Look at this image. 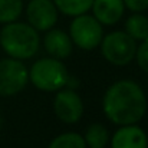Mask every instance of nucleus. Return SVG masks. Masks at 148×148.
Segmentation results:
<instances>
[{"instance_id":"nucleus-2","label":"nucleus","mask_w":148,"mask_h":148,"mask_svg":"<svg viewBox=\"0 0 148 148\" xmlns=\"http://www.w3.org/2000/svg\"><path fill=\"white\" fill-rule=\"evenodd\" d=\"M0 45L10 58L29 59L39 49L40 38L30 25L9 22L0 32Z\"/></svg>"},{"instance_id":"nucleus-17","label":"nucleus","mask_w":148,"mask_h":148,"mask_svg":"<svg viewBox=\"0 0 148 148\" xmlns=\"http://www.w3.org/2000/svg\"><path fill=\"white\" fill-rule=\"evenodd\" d=\"M135 56H137V60H138L140 68L145 73H148V38L144 39V42L140 45V48L135 52Z\"/></svg>"},{"instance_id":"nucleus-12","label":"nucleus","mask_w":148,"mask_h":148,"mask_svg":"<svg viewBox=\"0 0 148 148\" xmlns=\"http://www.w3.org/2000/svg\"><path fill=\"white\" fill-rule=\"evenodd\" d=\"M125 32L134 40H144L148 38V17L144 14H132L125 23Z\"/></svg>"},{"instance_id":"nucleus-18","label":"nucleus","mask_w":148,"mask_h":148,"mask_svg":"<svg viewBox=\"0 0 148 148\" xmlns=\"http://www.w3.org/2000/svg\"><path fill=\"white\" fill-rule=\"evenodd\" d=\"M124 4L132 12H143L148 9V0H124Z\"/></svg>"},{"instance_id":"nucleus-8","label":"nucleus","mask_w":148,"mask_h":148,"mask_svg":"<svg viewBox=\"0 0 148 148\" xmlns=\"http://www.w3.org/2000/svg\"><path fill=\"white\" fill-rule=\"evenodd\" d=\"M26 14L29 25L36 30H49L58 22V9L53 0H30Z\"/></svg>"},{"instance_id":"nucleus-13","label":"nucleus","mask_w":148,"mask_h":148,"mask_svg":"<svg viewBox=\"0 0 148 148\" xmlns=\"http://www.w3.org/2000/svg\"><path fill=\"white\" fill-rule=\"evenodd\" d=\"M58 10H60L66 16H79L86 13L91 7L94 0H53Z\"/></svg>"},{"instance_id":"nucleus-1","label":"nucleus","mask_w":148,"mask_h":148,"mask_svg":"<svg viewBox=\"0 0 148 148\" xmlns=\"http://www.w3.org/2000/svg\"><path fill=\"white\" fill-rule=\"evenodd\" d=\"M103 112L116 125H130L143 119L147 111L145 94L134 81H118L108 88L102 101Z\"/></svg>"},{"instance_id":"nucleus-6","label":"nucleus","mask_w":148,"mask_h":148,"mask_svg":"<svg viewBox=\"0 0 148 148\" xmlns=\"http://www.w3.org/2000/svg\"><path fill=\"white\" fill-rule=\"evenodd\" d=\"M71 39L81 49L91 50L102 40V26L94 16L79 14L71 23Z\"/></svg>"},{"instance_id":"nucleus-3","label":"nucleus","mask_w":148,"mask_h":148,"mask_svg":"<svg viewBox=\"0 0 148 148\" xmlns=\"http://www.w3.org/2000/svg\"><path fill=\"white\" fill-rule=\"evenodd\" d=\"M32 84L45 92H53L63 88L68 82V71L56 58H43L33 63L29 75Z\"/></svg>"},{"instance_id":"nucleus-4","label":"nucleus","mask_w":148,"mask_h":148,"mask_svg":"<svg viewBox=\"0 0 148 148\" xmlns=\"http://www.w3.org/2000/svg\"><path fill=\"white\" fill-rule=\"evenodd\" d=\"M101 50L108 62L124 66L134 59L137 45L127 32H112L101 40Z\"/></svg>"},{"instance_id":"nucleus-9","label":"nucleus","mask_w":148,"mask_h":148,"mask_svg":"<svg viewBox=\"0 0 148 148\" xmlns=\"http://www.w3.org/2000/svg\"><path fill=\"white\" fill-rule=\"evenodd\" d=\"M112 148H148V138L143 128L137 127L135 124L122 125L111 141Z\"/></svg>"},{"instance_id":"nucleus-11","label":"nucleus","mask_w":148,"mask_h":148,"mask_svg":"<svg viewBox=\"0 0 148 148\" xmlns=\"http://www.w3.org/2000/svg\"><path fill=\"white\" fill-rule=\"evenodd\" d=\"M43 43L48 53H50L56 59H65L73 50L72 39L60 29H53V30L49 29V32L43 39Z\"/></svg>"},{"instance_id":"nucleus-15","label":"nucleus","mask_w":148,"mask_h":148,"mask_svg":"<svg viewBox=\"0 0 148 148\" xmlns=\"http://www.w3.org/2000/svg\"><path fill=\"white\" fill-rule=\"evenodd\" d=\"M23 9L22 0H0V23L14 22Z\"/></svg>"},{"instance_id":"nucleus-14","label":"nucleus","mask_w":148,"mask_h":148,"mask_svg":"<svg viewBox=\"0 0 148 148\" xmlns=\"http://www.w3.org/2000/svg\"><path fill=\"white\" fill-rule=\"evenodd\" d=\"M84 140L91 148H105L109 141V134L102 124H92L88 127Z\"/></svg>"},{"instance_id":"nucleus-5","label":"nucleus","mask_w":148,"mask_h":148,"mask_svg":"<svg viewBox=\"0 0 148 148\" xmlns=\"http://www.w3.org/2000/svg\"><path fill=\"white\" fill-rule=\"evenodd\" d=\"M29 81L27 68L20 59L9 58L0 60V95L12 97L19 94Z\"/></svg>"},{"instance_id":"nucleus-16","label":"nucleus","mask_w":148,"mask_h":148,"mask_svg":"<svg viewBox=\"0 0 148 148\" xmlns=\"http://www.w3.org/2000/svg\"><path fill=\"white\" fill-rule=\"evenodd\" d=\"M49 148H86V143L84 137L76 132L60 134L49 144Z\"/></svg>"},{"instance_id":"nucleus-19","label":"nucleus","mask_w":148,"mask_h":148,"mask_svg":"<svg viewBox=\"0 0 148 148\" xmlns=\"http://www.w3.org/2000/svg\"><path fill=\"white\" fill-rule=\"evenodd\" d=\"M0 128H1V118H0Z\"/></svg>"},{"instance_id":"nucleus-7","label":"nucleus","mask_w":148,"mask_h":148,"mask_svg":"<svg viewBox=\"0 0 148 148\" xmlns=\"http://www.w3.org/2000/svg\"><path fill=\"white\" fill-rule=\"evenodd\" d=\"M53 109L60 121L66 124H75L81 119L84 114V103L75 91L63 89L58 92L53 101Z\"/></svg>"},{"instance_id":"nucleus-10","label":"nucleus","mask_w":148,"mask_h":148,"mask_svg":"<svg viewBox=\"0 0 148 148\" xmlns=\"http://www.w3.org/2000/svg\"><path fill=\"white\" fill-rule=\"evenodd\" d=\"M94 17L102 25H115L124 14V0H94Z\"/></svg>"}]
</instances>
